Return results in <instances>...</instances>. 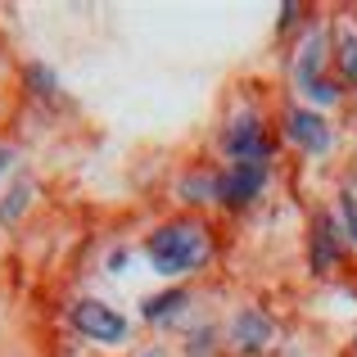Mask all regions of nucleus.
<instances>
[{
    "label": "nucleus",
    "instance_id": "nucleus-1",
    "mask_svg": "<svg viewBox=\"0 0 357 357\" xmlns=\"http://www.w3.org/2000/svg\"><path fill=\"white\" fill-rule=\"evenodd\" d=\"M145 253L158 276H190L213 258V236L195 218H172L145 240Z\"/></svg>",
    "mask_w": 357,
    "mask_h": 357
},
{
    "label": "nucleus",
    "instance_id": "nucleus-2",
    "mask_svg": "<svg viewBox=\"0 0 357 357\" xmlns=\"http://www.w3.org/2000/svg\"><path fill=\"white\" fill-rule=\"evenodd\" d=\"M321 68H326V27H317V32H307V41L298 45L294 82H298V91H303L307 100H317V105H335L340 91L321 77Z\"/></svg>",
    "mask_w": 357,
    "mask_h": 357
},
{
    "label": "nucleus",
    "instance_id": "nucleus-3",
    "mask_svg": "<svg viewBox=\"0 0 357 357\" xmlns=\"http://www.w3.org/2000/svg\"><path fill=\"white\" fill-rule=\"evenodd\" d=\"M73 326L96 344H122L127 340V317H122L118 307L100 303V298H82V303L73 307Z\"/></svg>",
    "mask_w": 357,
    "mask_h": 357
},
{
    "label": "nucleus",
    "instance_id": "nucleus-4",
    "mask_svg": "<svg viewBox=\"0 0 357 357\" xmlns=\"http://www.w3.org/2000/svg\"><path fill=\"white\" fill-rule=\"evenodd\" d=\"M285 136H289V145H294V149H303V154H312V158L331 154V145H335L331 122L317 114V109H298V105L285 114Z\"/></svg>",
    "mask_w": 357,
    "mask_h": 357
},
{
    "label": "nucleus",
    "instance_id": "nucleus-5",
    "mask_svg": "<svg viewBox=\"0 0 357 357\" xmlns=\"http://www.w3.org/2000/svg\"><path fill=\"white\" fill-rule=\"evenodd\" d=\"M222 149H227L236 163H267L271 140H267V131H262L258 114H240L236 122H231V131H227V140H222Z\"/></svg>",
    "mask_w": 357,
    "mask_h": 357
},
{
    "label": "nucleus",
    "instance_id": "nucleus-6",
    "mask_svg": "<svg viewBox=\"0 0 357 357\" xmlns=\"http://www.w3.org/2000/svg\"><path fill=\"white\" fill-rule=\"evenodd\" d=\"M262 185H267V163H236L231 172L218 176V199L227 208H244L262 195Z\"/></svg>",
    "mask_w": 357,
    "mask_h": 357
},
{
    "label": "nucleus",
    "instance_id": "nucleus-7",
    "mask_svg": "<svg viewBox=\"0 0 357 357\" xmlns=\"http://www.w3.org/2000/svg\"><path fill=\"white\" fill-rule=\"evenodd\" d=\"M335 258H340L335 227H331V222H317V227H312V271H317V276H321V271H331Z\"/></svg>",
    "mask_w": 357,
    "mask_h": 357
},
{
    "label": "nucleus",
    "instance_id": "nucleus-8",
    "mask_svg": "<svg viewBox=\"0 0 357 357\" xmlns=\"http://www.w3.org/2000/svg\"><path fill=\"white\" fill-rule=\"evenodd\" d=\"M267 335H271V321L258 312V307H244V312L236 317V344L240 349H258Z\"/></svg>",
    "mask_w": 357,
    "mask_h": 357
},
{
    "label": "nucleus",
    "instance_id": "nucleus-9",
    "mask_svg": "<svg viewBox=\"0 0 357 357\" xmlns=\"http://www.w3.org/2000/svg\"><path fill=\"white\" fill-rule=\"evenodd\" d=\"M181 307H185V289H176V285H172V289H163L158 298H145L140 317H145V321H158V326H163V321H172Z\"/></svg>",
    "mask_w": 357,
    "mask_h": 357
},
{
    "label": "nucleus",
    "instance_id": "nucleus-10",
    "mask_svg": "<svg viewBox=\"0 0 357 357\" xmlns=\"http://www.w3.org/2000/svg\"><path fill=\"white\" fill-rule=\"evenodd\" d=\"M27 199H32V181H27V176H18V185L5 195V199H0V222H5V227H14V222L23 218Z\"/></svg>",
    "mask_w": 357,
    "mask_h": 357
},
{
    "label": "nucleus",
    "instance_id": "nucleus-11",
    "mask_svg": "<svg viewBox=\"0 0 357 357\" xmlns=\"http://www.w3.org/2000/svg\"><path fill=\"white\" fill-rule=\"evenodd\" d=\"M335 45H340V73L349 82H357V27L344 23L340 32H335Z\"/></svg>",
    "mask_w": 357,
    "mask_h": 357
},
{
    "label": "nucleus",
    "instance_id": "nucleus-12",
    "mask_svg": "<svg viewBox=\"0 0 357 357\" xmlns=\"http://www.w3.org/2000/svg\"><path fill=\"white\" fill-rule=\"evenodd\" d=\"M340 218H344V231H349V240L357 244V199H353V195H344V199H340Z\"/></svg>",
    "mask_w": 357,
    "mask_h": 357
},
{
    "label": "nucleus",
    "instance_id": "nucleus-13",
    "mask_svg": "<svg viewBox=\"0 0 357 357\" xmlns=\"http://www.w3.org/2000/svg\"><path fill=\"white\" fill-rule=\"evenodd\" d=\"M27 82H32V86H41L45 96H54V73L45 68V63H32V68H27Z\"/></svg>",
    "mask_w": 357,
    "mask_h": 357
},
{
    "label": "nucleus",
    "instance_id": "nucleus-14",
    "mask_svg": "<svg viewBox=\"0 0 357 357\" xmlns=\"http://www.w3.org/2000/svg\"><path fill=\"white\" fill-rule=\"evenodd\" d=\"M208 353H213V331H199L190 340V353H185V357H208Z\"/></svg>",
    "mask_w": 357,
    "mask_h": 357
},
{
    "label": "nucleus",
    "instance_id": "nucleus-15",
    "mask_svg": "<svg viewBox=\"0 0 357 357\" xmlns=\"http://www.w3.org/2000/svg\"><path fill=\"white\" fill-rule=\"evenodd\" d=\"M9 163H14V145H5V140H0V176H5Z\"/></svg>",
    "mask_w": 357,
    "mask_h": 357
},
{
    "label": "nucleus",
    "instance_id": "nucleus-16",
    "mask_svg": "<svg viewBox=\"0 0 357 357\" xmlns=\"http://www.w3.org/2000/svg\"><path fill=\"white\" fill-rule=\"evenodd\" d=\"M122 267H127V249H118L114 258H109V271H122Z\"/></svg>",
    "mask_w": 357,
    "mask_h": 357
}]
</instances>
